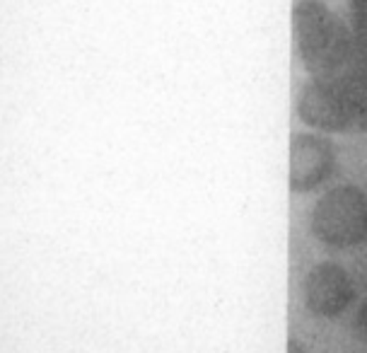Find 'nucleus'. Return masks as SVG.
Listing matches in <instances>:
<instances>
[{
	"mask_svg": "<svg viewBox=\"0 0 367 353\" xmlns=\"http://www.w3.org/2000/svg\"><path fill=\"white\" fill-rule=\"evenodd\" d=\"M292 34L297 56L311 77L345 73L353 51V27H348L324 0L295 3Z\"/></svg>",
	"mask_w": 367,
	"mask_h": 353,
	"instance_id": "1",
	"label": "nucleus"
},
{
	"mask_svg": "<svg viewBox=\"0 0 367 353\" xmlns=\"http://www.w3.org/2000/svg\"><path fill=\"white\" fill-rule=\"evenodd\" d=\"M311 232L338 249L367 242V194L353 184L326 191L311 210Z\"/></svg>",
	"mask_w": 367,
	"mask_h": 353,
	"instance_id": "2",
	"label": "nucleus"
},
{
	"mask_svg": "<svg viewBox=\"0 0 367 353\" xmlns=\"http://www.w3.org/2000/svg\"><path fill=\"white\" fill-rule=\"evenodd\" d=\"M302 300L314 317H338L355 300L353 278L348 276L343 266L334 261L317 264L302 281Z\"/></svg>",
	"mask_w": 367,
	"mask_h": 353,
	"instance_id": "3",
	"label": "nucleus"
},
{
	"mask_svg": "<svg viewBox=\"0 0 367 353\" xmlns=\"http://www.w3.org/2000/svg\"><path fill=\"white\" fill-rule=\"evenodd\" d=\"M336 167V150L331 141L314 133H295L290 141L288 184L292 191H311L324 184Z\"/></svg>",
	"mask_w": 367,
	"mask_h": 353,
	"instance_id": "4",
	"label": "nucleus"
},
{
	"mask_svg": "<svg viewBox=\"0 0 367 353\" xmlns=\"http://www.w3.org/2000/svg\"><path fill=\"white\" fill-rule=\"evenodd\" d=\"M297 114L311 128H319L326 133H345L336 75L309 80L297 97Z\"/></svg>",
	"mask_w": 367,
	"mask_h": 353,
	"instance_id": "5",
	"label": "nucleus"
},
{
	"mask_svg": "<svg viewBox=\"0 0 367 353\" xmlns=\"http://www.w3.org/2000/svg\"><path fill=\"white\" fill-rule=\"evenodd\" d=\"M341 109L345 119V133L367 131V77L345 70L336 75Z\"/></svg>",
	"mask_w": 367,
	"mask_h": 353,
	"instance_id": "6",
	"label": "nucleus"
},
{
	"mask_svg": "<svg viewBox=\"0 0 367 353\" xmlns=\"http://www.w3.org/2000/svg\"><path fill=\"white\" fill-rule=\"evenodd\" d=\"M345 70L367 77V29H353V51Z\"/></svg>",
	"mask_w": 367,
	"mask_h": 353,
	"instance_id": "7",
	"label": "nucleus"
},
{
	"mask_svg": "<svg viewBox=\"0 0 367 353\" xmlns=\"http://www.w3.org/2000/svg\"><path fill=\"white\" fill-rule=\"evenodd\" d=\"M353 29H367V0H350Z\"/></svg>",
	"mask_w": 367,
	"mask_h": 353,
	"instance_id": "8",
	"label": "nucleus"
},
{
	"mask_svg": "<svg viewBox=\"0 0 367 353\" xmlns=\"http://www.w3.org/2000/svg\"><path fill=\"white\" fill-rule=\"evenodd\" d=\"M355 334L357 339L367 346V300L357 307V315H355Z\"/></svg>",
	"mask_w": 367,
	"mask_h": 353,
	"instance_id": "9",
	"label": "nucleus"
},
{
	"mask_svg": "<svg viewBox=\"0 0 367 353\" xmlns=\"http://www.w3.org/2000/svg\"><path fill=\"white\" fill-rule=\"evenodd\" d=\"M288 353H309L300 339H288Z\"/></svg>",
	"mask_w": 367,
	"mask_h": 353,
	"instance_id": "10",
	"label": "nucleus"
}]
</instances>
